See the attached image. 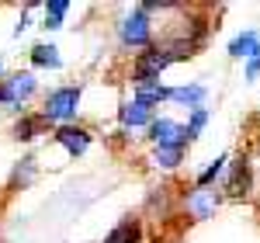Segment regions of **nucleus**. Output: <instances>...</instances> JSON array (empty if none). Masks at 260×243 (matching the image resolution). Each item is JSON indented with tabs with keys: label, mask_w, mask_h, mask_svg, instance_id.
I'll return each instance as SVG.
<instances>
[{
	"label": "nucleus",
	"mask_w": 260,
	"mask_h": 243,
	"mask_svg": "<svg viewBox=\"0 0 260 243\" xmlns=\"http://www.w3.org/2000/svg\"><path fill=\"white\" fill-rule=\"evenodd\" d=\"M45 129H49V122L42 118V111L39 115H21V118L14 122V129H11V136L18 142H31L35 136H42Z\"/></svg>",
	"instance_id": "obj_10"
},
{
	"label": "nucleus",
	"mask_w": 260,
	"mask_h": 243,
	"mask_svg": "<svg viewBox=\"0 0 260 243\" xmlns=\"http://www.w3.org/2000/svg\"><path fill=\"white\" fill-rule=\"evenodd\" d=\"M0 73H4V59H0Z\"/></svg>",
	"instance_id": "obj_21"
},
{
	"label": "nucleus",
	"mask_w": 260,
	"mask_h": 243,
	"mask_svg": "<svg viewBox=\"0 0 260 243\" xmlns=\"http://www.w3.org/2000/svg\"><path fill=\"white\" fill-rule=\"evenodd\" d=\"M118 42H121V49H132L136 56L146 52V49H153V45H156L153 18H149L142 7H136L132 14H125V18L118 21Z\"/></svg>",
	"instance_id": "obj_2"
},
{
	"label": "nucleus",
	"mask_w": 260,
	"mask_h": 243,
	"mask_svg": "<svg viewBox=\"0 0 260 243\" xmlns=\"http://www.w3.org/2000/svg\"><path fill=\"white\" fill-rule=\"evenodd\" d=\"M205 122H208V108L201 104V108H191V118H187V132L198 139V132L205 129Z\"/></svg>",
	"instance_id": "obj_19"
},
{
	"label": "nucleus",
	"mask_w": 260,
	"mask_h": 243,
	"mask_svg": "<svg viewBox=\"0 0 260 243\" xmlns=\"http://www.w3.org/2000/svg\"><path fill=\"white\" fill-rule=\"evenodd\" d=\"M219 205H222V195L212 191V188H191V191L184 195V212H187V219H194V223L212 219Z\"/></svg>",
	"instance_id": "obj_5"
},
{
	"label": "nucleus",
	"mask_w": 260,
	"mask_h": 243,
	"mask_svg": "<svg viewBox=\"0 0 260 243\" xmlns=\"http://www.w3.org/2000/svg\"><path fill=\"white\" fill-rule=\"evenodd\" d=\"M31 177H35V157H24V160L14 167L11 184H31Z\"/></svg>",
	"instance_id": "obj_18"
},
{
	"label": "nucleus",
	"mask_w": 260,
	"mask_h": 243,
	"mask_svg": "<svg viewBox=\"0 0 260 243\" xmlns=\"http://www.w3.org/2000/svg\"><path fill=\"white\" fill-rule=\"evenodd\" d=\"M260 45L257 32H243V35H236V39L229 42V56L233 59H243V56H253V49Z\"/></svg>",
	"instance_id": "obj_13"
},
{
	"label": "nucleus",
	"mask_w": 260,
	"mask_h": 243,
	"mask_svg": "<svg viewBox=\"0 0 260 243\" xmlns=\"http://www.w3.org/2000/svg\"><path fill=\"white\" fill-rule=\"evenodd\" d=\"M257 77H260V45L253 49V56L246 63V80H257Z\"/></svg>",
	"instance_id": "obj_20"
},
{
	"label": "nucleus",
	"mask_w": 260,
	"mask_h": 243,
	"mask_svg": "<svg viewBox=\"0 0 260 243\" xmlns=\"http://www.w3.org/2000/svg\"><path fill=\"white\" fill-rule=\"evenodd\" d=\"M170 101L201 108V101H205V87H201V83H191V87H170Z\"/></svg>",
	"instance_id": "obj_14"
},
{
	"label": "nucleus",
	"mask_w": 260,
	"mask_h": 243,
	"mask_svg": "<svg viewBox=\"0 0 260 243\" xmlns=\"http://www.w3.org/2000/svg\"><path fill=\"white\" fill-rule=\"evenodd\" d=\"M35 90H39V80H35V73H11V77H4L0 80V104H7V108H24V104L35 98Z\"/></svg>",
	"instance_id": "obj_3"
},
{
	"label": "nucleus",
	"mask_w": 260,
	"mask_h": 243,
	"mask_svg": "<svg viewBox=\"0 0 260 243\" xmlns=\"http://www.w3.org/2000/svg\"><path fill=\"white\" fill-rule=\"evenodd\" d=\"M31 66H42V70H59V66H62L59 49H56V45H45V42H39V45L31 49Z\"/></svg>",
	"instance_id": "obj_12"
},
{
	"label": "nucleus",
	"mask_w": 260,
	"mask_h": 243,
	"mask_svg": "<svg viewBox=\"0 0 260 243\" xmlns=\"http://www.w3.org/2000/svg\"><path fill=\"white\" fill-rule=\"evenodd\" d=\"M104 243H142V219L139 216H125L118 226L104 236Z\"/></svg>",
	"instance_id": "obj_9"
},
{
	"label": "nucleus",
	"mask_w": 260,
	"mask_h": 243,
	"mask_svg": "<svg viewBox=\"0 0 260 243\" xmlns=\"http://www.w3.org/2000/svg\"><path fill=\"white\" fill-rule=\"evenodd\" d=\"M80 98H83V87L80 83H66V87H56L45 94L42 101V118L49 125H73L77 111H80Z\"/></svg>",
	"instance_id": "obj_1"
},
{
	"label": "nucleus",
	"mask_w": 260,
	"mask_h": 243,
	"mask_svg": "<svg viewBox=\"0 0 260 243\" xmlns=\"http://www.w3.org/2000/svg\"><path fill=\"white\" fill-rule=\"evenodd\" d=\"M52 139H56L62 149L77 160V157L87 153V146H90V132H87L83 125H59V129L52 132Z\"/></svg>",
	"instance_id": "obj_7"
},
{
	"label": "nucleus",
	"mask_w": 260,
	"mask_h": 243,
	"mask_svg": "<svg viewBox=\"0 0 260 243\" xmlns=\"http://www.w3.org/2000/svg\"><path fill=\"white\" fill-rule=\"evenodd\" d=\"M184 153H187V149H180V146H156V149H153V160H156V167H163V170H174V167L184 160Z\"/></svg>",
	"instance_id": "obj_15"
},
{
	"label": "nucleus",
	"mask_w": 260,
	"mask_h": 243,
	"mask_svg": "<svg viewBox=\"0 0 260 243\" xmlns=\"http://www.w3.org/2000/svg\"><path fill=\"white\" fill-rule=\"evenodd\" d=\"M146 139L153 142V146H180V149H187L194 142V136L187 132V125H177V122H170V118H156L146 129Z\"/></svg>",
	"instance_id": "obj_4"
},
{
	"label": "nucleus",
	"mask_w": 260,
	"mask_h": 243,
	"mask_svg": "<svg viewBox=\"0 0 260 243\" xmlns=\"http://www.w3.org/2000/svg\"><path fill=\"white\" fill-rule=\"evenodd\" d=\"M225 167H229V160H225V157H219V160L212 163V167H205V170L198 174L194 188H212V184H215V181L222 177V174H225Z\"/></svg>",
	"instance_id": "obj_16"
},
{
	"label": "nucleus",
	"mask_w": 260,
	"mask_h": 243,
	"mask_svg": "<svg viewBox=\"0 0 260 243\" xmlns=\"http://www.w3.org/2000/svg\"><path fill=\"white\" fill-rule=\"evenodd\" d=\"M66 11H70L66 0H49V4H45V24H42V28H59L62 18H66Z\"/></svg>",
	"instance_id": "obj_17"
},
{
	"label": "nucleus",
	"mask_w": 260,
	"mask_h": 243,
	"mask_svg": "<svg viewBox=\"0 0 260 243\" xmlns=\"http://www.w3.org/2000/svg\"><path fill=\"white\" fill-rule=\"evenodd\" d=\"M132 98L142 104H149V108H156L160 101H170V87H163L160 80H149V83H136L132 87Z\"/></svg>",
	"instance_id": "obj_11"
},
{
	"label": "nucleus",
	"mask_w": 260,
	"mask_h": 243,
	"mask_svg": "<svg viewBox=\"0 0 260 243\" xmlns=\"http://www.w3.org/2000/svg\"><path fill=\"white\" fill-rule=\"evenodd\" d=\"M253 188V170H250V160L240 157L225 167V181H222V195L225 198H246Z\"/></svg>",
	"instance_id": "obj_6"
},
{
	"label": "nucleus",
	"mask_w": 260,
	"mask_h": 243,
	"mask_svg": "<svg viewBox=\"0 0 260 243\" xmlns=\"http://www.w3.org/2000/svg\"><path fill=\"white\" fill-rule=\"evenodd\" d=\"M118 122L125 125V129H149L153 122H156V115H153V108L149 104H142V101H125L118 108Z\"/></svg>",
	"instance_id": "obj_8"
}]
</instances>
